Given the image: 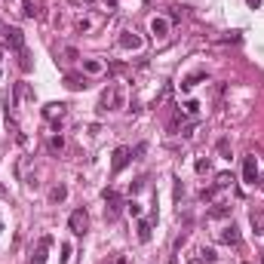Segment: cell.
Returning <instances> with one entry per match:
<instances>
[{"mask_svg":"<svg viewBox=\"0 0 264 264\" xmlns=\"http://www.w3.org/2000/svg\"><path fill=\"white\" fill-rule=\"evenodd\" d=\"M101 200H105V218H108V221H117L120 212L126 209V203H123V197H120V191L105 188V191H101Z\"/></svg>","mask_w":264,"mask_h":264,"instance_id":"1","label":"cell"},{"mask_svg":"<svg viewBox=\"0 0 264 264\" xmlns=\"http://www.w3.org/2000/svg\"><path fill=\"white\" fill-rule=\"evenodd\" d=\"M40 114H43V120L52 126V132H59V129H62L65 114H68V105H62V101H49V105H43Z\"/></svg>","mask_w":264,"mask_h":264,"instance_id":"2","label":"cell"},{"mask_svg":"<svg viewBox=\"0 0 264 264\" xmlns=\"http://www.w3.org/2000/svg\"><path fill=\"white\" fill-rule=\"evenodd\" d=\"M123 105V96H120V86H111L101 93V101H98V111L105 114V111H117Z\"/></svg>","mask_w":264,"mask_h":264,"instance_id":"3","label":"cell"},{"mask_svg":"<svg viewBox=\"0 0 264 264\" xmlns=\"http://www.w3.org/2000/svg\"><path fill=\"white\" fill-rule=\"evenodd\" d=\"M68 227H71V234L83 237V234L89 231V215H86V209H74L71 215H68Z\"/></svg>","mask_w":264,"mask_h":264,"instance_id":"4","label":"cell"},{"mask_svg":"<svg viewBox=\"0 0 264 264\" xmlns=\"http://www.w3.org/2000/svg\"><path fill=\"white\" fill-rule=\"evenodd\" d=\"M0 31H3V43H6L9 49H16V52H22V49H25V34H22L19 28L0 25Z\"/></svg>","mask_w":264,"mask_h":264,"instance_id":"5","label":"cell"},{"mask_svg":"<svg viewBox=\"0 0 264 264\" xmlns=\"http://www.w3.org/2000/svg\"><path fill=\"white\" fill-rule=\"evenodd\" d=\"M49 249H52V237H40L37 246H34V252H31V258H28V264H47Z\"/></svg>","mask_w":264,"mask_h":264,"instance_id":"6","label":"cell"},{"mask_svg":"<svg viewBox=\"0 0 264 264\" xmlns=\"http://www.w3.org/2000/svg\"><path fill=\"white\" fill-rule=\"evenodd\" d=\"M129 160H132V151L120 144L117 151H114V157H111V172H114V175H120V172H123L126 166H129Z\"/></svg>","mask_w":264,"mask_h":264,"instance_id":"7","label":"cell"},{"mask_svg":"<svg viewBox=\"0 0 264 264\" xmlns=\"http://www.w3.org/2000/svg\"><path fill=\"white\" fill-rule=\"evenodd\" d=\"M243 181L246 185H255L258 181V160L255 157H243Z\"/></svg>","mask_w":264,"mask_h":264,"instance_id":"8","label":"cell"},{"mask_svg":"<svg viewBox=\"0 0 264 264\" xmlns=\"http://www.w3.org/2000/svg\"><path fill=\"white\" fill-rule=\"evenodd\" d=\"M249 224H252V231H255L258 237H264V209L261 206H252L249 209Z\"/></svg>","mask_w":264,"mask_h":264,"instance_id":"9","label":"cell"},{"mask_svg":"<svg viewBox=\"0 0 264 264\" xmlns=\"http://www.w3.org/2000/svg\"><path fill=\"white\" fill-rule=\"evenodd\" d=\"M117 43H120L123 49H142V43H144V40H142V34H135V31H123Z\"/></svg>","mask_w":264,"mask_h":264,"instance_id":"10","label":"cell"},{"mask_svg":"<svg viewBox=\"0 0 264 264\" xmlns=\"http://www.w3.org/2000/svg\"><path fill=\"white\" fill-rule=\"evenodd\" d=\"M135 234H139V243H151V237H154V218H139Z\"/></svg>","mask_w":264,"mask_h":264,"instance_id":"11","label":"cell"},{"mask_svg":"<svg viewBox=\"0 0 264 264\" xmlns=\"http://www.w3.org/2000/svg\"><path fill=\"white\" fill-rule=\"evenodd\" d=\"M218 237H221L224 246H240V243H243V237H240V227H237V224H227Z\"/></svg>","mask_w":264,"mask_h":264,"instance_id":"12","label":"cell"},{"mask_svg":"<svg viewBox=\"0 0 264 264\" xmlns=\"http://www.w3.org/2000/svg\"><path fill=\"white\" fill-rule=\"evenodd\" d=\"M151 34H154V37H166V34H169V22L160 19V16H154V19H151Z\"/></svg>","mask_w":264,"mask_h":264,"instance_id":"13","label":"cell"},{"mask_svg":"<svg viewBox=\"0 0 264 264\" xmlns=\"http://www.w3.org/2000/svg\"><path fill=\"white\" fill-rule=\"evenodd\" d=\"M65 86L71 89V93H80V89H86L89 83H86V77H77V74H68L65 77Z\"/></svg>","mask_w":264,"mask_h":264,"instance_id":"14","label":"cell"},{"mask_svg":"<svg viewBox=\"0 0 264 264\" xmlns=\"http://www.w3.org/2000/svg\"><path fill=\"white\" fill-rule=\"evenodd\" d=\"M231 209H234L231 203H215V206H212V209L206 212V215H209V218H224V215H231Z\"/></svg>","mask_w":264,"mask_h":264,"instance_id":"15","label":"cell"},{"mask_svg":"<svg viewBox=\"0 0 264 264\" xmlns=\"http://www.w3.org/2000/svg\"><path fill=\"white\" fill-rule=\"evenodd\" d=\"M200 80H206V71H197V74H191V77L185 80V83H181V89H185V93H191V89H193V86H197V83H200Z\"/></svg>","mask_w":264,"mask_h":264,"instance_id":"16","label":"cell"},{"mask_svg":"<svg viewBox=\"0 0 264 264\" xmlns=\"http://www.w3.org/2000/svg\"><path fill=\"white\" fill-rule=\"evenodd\" d=\"M49 200H52V203H65V200H68V188H65V185H55V188L49 191Z\"/></svg>","mask_w":264,"mask_h":264,"instance_id":"17","label":"cell"},{"mask_svg":"<svg viewBox=\"0 0 264 264\" xmlns=\"http://www.w3.org/2000/svg\"><path fill=\"white\" fill-rule=\"evenodd\" d=\"M234 185V175H231V172H218V175H215V188L218 191H221V188H231Z\"/></svg>","mask_w":264,"mask_h":264,"instance_id":"18","label":"cell"},{"mask_svg":"<svg viewBox=\"0 0 264 264\" xmlns=\"http://www.w3.org/2000/svg\"><path fill=\"white\" fill-rule=\"evenodd\" d=\"M47 147H49V154H59L62 147H65V139H62V135H49V142H47Z\"/></svg>","mask_w":264,"mask_h":264,"instance_id":"19","label":"cell"},{"mask_svg":"<svg viewBox=\"0 0 264 264\" xmlns=\"http://www.w3.org/2000/svg\"><path fill=\"white\" fill-rule=\"evenodd\" d=\"M197 258H200L203 264H215V258H218V255H215V249H206V246H203V249L197 252Z\"/></svg>","mask_w":264,"mask_h":264,"instance_id":"20","label":"cell"},{"mask_svg":"<svg viewBox=\"0 0 264 264\" xmlns=\"http://www.w3.org/2000/svg\"><path fill=\"white\" fill-rule=\"evenodd\" d=\"M83 71H86V74H101V62H96V59L83 62Z\"/></svg>","mask_w":264,"mask_h":264,"instance_id":"21","label":"cell"},{"mask_svg":"<svg viewBox=\"0 0 264 264\" xmlns=\"http://www.w3.org/2000/svg\"><path fill=\"white\" fill-rule=\"evenodd\" d=\"M181 108H185V114H191V117H197V114H200V101H185V105H181Z\"/></svg>","mask_w":264,"mask_h":264,"instance_id":"22","label":"cell"},{"mask_svg":"<svg viewBox=\"0 0 264 264\" xmlns=\"http://www.w3.org/2000/svg\"><path fill=\"white\" fill-rule=\"evenodd\" d=\"M126 212H129L132 218H139V215H142V203H135V200H129V203H126Z\"/></svg>","mask_w":264,"mask_h":264,"instance_id":"23","label":"cell"},{"mask_svg":"<svg viewBox=\"0 0 264 264\" xmlns=\"http://www.w3.org/2000/svg\"><path fill=\"white\" fill-rule=\"evenodd\" d=\"M218 154L231 160V142H227V139H221V142H218Z\"/></svg>","mask_w":264,"mask_h":264,"instance_id":"24","label":"cell"},{"mask_svg":"<svg viewBox=\"0 0 264 264\" xmlns=\"http://www.w3.org/2000/svg\"><path fill=\"white\" fill-rule=\"evenodd\" d=\"M209 169H212V163H209V160H206V157H200V160H197V172L203 175V172H209Z\"/></svg>","mask_w":264,"mask_h":264,"instance_id":"25","label":"cell"},{"mask_svg":"<svg viewBox=\"0 0 264 264\" xmlns=\"http://www.w3.org/2000/svg\"><path fill=\"white\" fill-rule=\"evenodd\" d=\"M22 13H25L28 19H34V16H37V6H34L31 0H25V9H22Z\"/></svg>","mask_w":264,"mask_h":264,"instance_id":"26","label":"cell"},{"mask_svg":"<svg viewBox=\"0 0 264 264\" xmlns=\"http://www.w3.org/2000/svg\"><path fill=\"white\" fill-rule=\"evenodd\" d=\"M68 255H71V246H68V243H65V246H62V258H59V261L65 264V261H68Z\"/></svg>","mask_w":264,"mask_h":264,"instance_id":"27","label":"cell"},{"mask_svg":"<svg viewBox=\"0 0 264 264\" xmlns=\"http://www.w3.org/2000/svg\"><path fill=\"white\" fill-rule=\"evenodd\" d=\"M181 193H185V188H181V181L175 178V200H181Z\"/></svg>","mask_w":264,"mask_h":264,"instance_id":"28","label":"cell"},{"mask_svg":"<svg viewBox=\"0 0 264 264\" xmlns=\"http://www.w3.org/2000/svg\"><path fill=\"white\" fill-rule=\"evenodd\" d=\"M246 3H249V6H252V9H258V6H261V3H264V0H246Z\"/></svg>","mask_w":264,"mask_h":264,"instance_id":"29","label":"cell"},{"mask_svg":"<svg viewBox=\"0 0 264 264\" xmlns=\"http://www.w3.org/2000/svg\"><path fill=\"white\" fill-rule=\"evenodd\" d=\"M0 197H9V193H6V188H3V185H0Z\"/></svg>","mask_w":264,"mask_h":264,"instance_id":"30","label":"cell"},{"mask_svg":"<svg viewBox=\"0 0 264 264\" xmlns=\"http://www.w3.org/2000/svg\"><path fill=\"white\" fill-rule=\"evenodd\" d=\"M191 264H203V261H200V258H193V261H191Z\"/></svg>","mask_w":264,"mask_h":264,"instance_id":"31","label":"cell"},{"mask_svg":"<svg viewBox=\"0 0 264 264\" xmlns=\"http://www.w3.org/2000/svg\"><path fill=\"white\" fill-rule=\"evenodd\" d=\"M258 181H261V191H264V178H258Z\"/></svg>","mask_w":264,"mask_h":264,"instance_id":"32","label":"cell"},{"mask_svg":"<svg viewBox=\"0 0 264 264\" xmlns=\"http://www.w3.org/2000/svg\"><path fill=\"white\" fill-rule=\"evenodd\" d=\"M0 234H3V221H0Z\"/></svg>","mask_w":264,"mask_h":264,"instance_id":"33","label":"cell"},{"mask_svg":"<svg viewBox=\"0 0 264 264\" xmlns=\"http://www.w3.org/2000/svg\"><path fill=\"white\" fill-rule=\"evenodd\" d=\"M0 59H3V47H0Z\"/></svg>","mask_w":264,"mask_h":264,"instance_id":"34","label":"cell"},{"mask_svg":"<svg viewBox=\"0 0 264 264\" xmlns=\"http://www.w3.org/2000/svg\"><path fill=\"white\" fill-rule=\"evenodd\" d=\"M86 3H96V0H86Z\"/></svg>","mask_w":264,"mask_h":264,"instance_id":"35","label":"cell"}]
</instances>
